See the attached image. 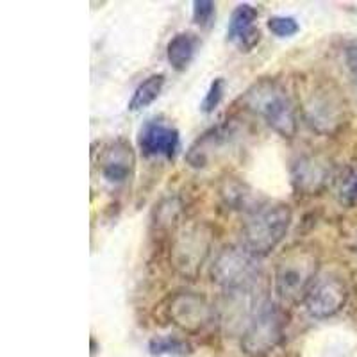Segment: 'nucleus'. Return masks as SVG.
<instances>
[{
  "label": "nucleus",
  "instance_id": "nucleus-1",
  "mask_svg": "<svg viewBox=\"0 0 357 357\" xmlns=\"http://www.w3.org/2000/svg\"><path fill=\"white\" fill-rule=\"evenodd\" d=\"M243 106L263 118L282 138H293L296 134V114L288 91L273 79H261L247 89L241 97Z\"/></svg>",
  "mask_w": 357,
  "mask_h": 357
},
{
  "label": "nucleus",
  "instance_id": "nucleus-2",
  "mask_svg": "<svg viewBox=\"0 0 357 357\" xmlns=\"http://www.w3.org/2000/svg\"><path fill=\"white\" fill-rule=\"evenodd\" d=\"M291 225V209L282 202L257 206L243 225V248L263 257L275 250Z\"/></svg>",
  "mask_w": 357,
  "mask_h": 357
},
{
  "label": "nucleus",
  "instance_id": "nucleus-3",
  "mask_svg": "<svg viewBox=\"0 0 357 357\" xmlns=\"http://www.w3.org/2000/svg\"><path fill=\"white\" fill-rule=\"evenodd\" d=\"M318 257L312 250L295 248L280 257L273 273L275 293L282 302H304L305 295L317 280Z\"/></svg>",
  "mask_w": 357,
  "mask_h": 357
},
{
  "label": "nucleus",
  "instance_id": "nucleus-4",
  "mask_svg": "<svg viewBox=\"0 0 357 357\" xmlns=\"http://www.w3.org/2000/svg\"><path fill=\"white\" fill-rule=\"evenodd\" d=\"M259 275L256 256L245 248H225L213 264V280L227 293L256 291Z\"/></svg>",
  "mask_w": 357,
  "mask_h": 357
},
{
  "label": "nucleus",
  "instance_id": "nucleus-5",
  "mask_svg": "<svg viewBox=\"0 0 357 357\" xmlns=\"http://www.w3.org/2000/svg\"><path fill=\"white\" fill-rule=\"evenodd\" d=\"M282 329L284 321L279 309L270 301H263L248 317L241 345L248 354L268 352L279 343Z\"/></svg>",
  "mask_w": 357,
  "mask_h": 357
},
{
  "label": "nucleus",
  "instance_id": "nucleus-6",
  "mask_svg": "<svg viewBox=\"0 0 357 357\" xmlns=\"http://www.w3.org/2000/svg\"><path fill=\"white\" fill-rule=\"evenodd\" d=\"M349 298L345 282L337 277H320L312 282L304 305L314 318H329L343 309Z\"/></svg>",
  "mask_w": 357,
  "mask_h": 357
},
{
  "label": "nucleus",
  "instance_id": "nucleus-7",
  "mask_svg": "<svg viewBox=\"0 0 357 357\" xmlns=\"http://www.w3.org/2000/svg\"><path fill=\"white\" fill-rule=\"evenodd\" d=\"M138 146L145 158L174 159L181 149V134L159 118L146 120L139 129Z\"/></svg>",
  "mask_w": 357,
  "mask_h": 357
},
{
  "label": "nucleus",
  "instance_id": "nucleus-8",
  "mask_svg": "<svg viewBox=\"0 0 357 357\" xmlns=\"http://www.w3.org/2000/svg\"><path fill=\"white\" fill-rule=\"evenodd\" d=\"M97 168L100 177L111 186H122L134 172V152L123 139L106 143L98 151Z\"/></svg>",
  "mask_w": 357,
  "mask_h": 357
},
{
  "label": "nucleus",
  "instance_id": "nucleus-9",
  "mask_svg": "<svg viewBox=\"0 0 357 357\" xmlns=\"http://www.w3.org/2000/svg\"><path fill=\"white\" fill-rule=\"evenodd\" d=\"M209 252V236L200 227H188L178 232L174 245L175 266L183 273H197Z\"/></svg>",
  "mask_w": 357,
  "mask_h": 357
},
{
  "label": "nucleus",
  "instance_id": "nucleus-10",
  "mask_svg": "<svg viewBox=\"0 0 357 357\" xmlns=\"http://www.w3.org/2000/svg\"><path fill=\"white\" fill-rule=\"evenodd\" d=\"M259 13L254 6H236L227 25V40L241 52H250L261 41V31L256 25Z\"/></svg>",
  "mask_w": 357,
  "mask_h": 357
},
{
  "label": "nucleus",
  "instance_id": "nucleus-11",
  "mask_svg": "<svg viewBox=\"0 0 357 357\" xmlns=\"http://www.w3.org/2000/svg\"><path fill=\"white\" fill-rule=\"evenodd\" d=\"M341 104L336 100L333 91L321 89L311 93L309 100L305 102V114L312 127L318 130H329L331 127L340 123Z\"/></svg>",
  "mask_w": 357,
  "mask_h": 357
},
{
  "label": "nucleus",
  "instance_id": "nucleus-12",
  "mask_svg": "<svg viewBox=\"0 0 357 357\" xmlns=\"http://www.w3.org/2000/svg\"><path fill=\"white\" fill-rule=\"evenodd\" d=\"M170 312L174 314L175 321L184 329L200 327L209 317L207 304L195 295H181L172 302Z\"/></svg>",
  "mask_w": 357,
  "mask_h": 357
},
{
  "label": "nucleus",
  "instance_id": "nucleus-13",
  "mask_svg": "<svg viewBox=\"0 0 357 357\" xmlns=\"http://www.w3.org/2000/svg\"><path fill=\"white\" fill-rule=\"evenodd\" d=\"M199 47L200 40L195 33L183 31V33L175 34V36L168 41L167 47V57L172 68L177 70V72L186 70L188 66L191 65V61L195 59Z\"/></svg>",
  "mask_w": 357,
  "mask_h": 357
},
{
  "label": "nucleus",
  "instance_id": "nucleus-14",
  "mask_svg": "<svg viewBox=\"0 0 357 357\" xmlns=\"http://www.w3.org/2000/svg\"><path fill=\"white\" fill-rule=\"evenodd\" d=\"M165 82H167L165 73H152V75H149L145 81L139 82L138 88L134 89L127 109L132 111V113H138V111H143L149 106H152L158 100L159 95H161Z\"/></svg>",
  "mask_w": 357,
  "mask_h": 357
},
{
  "label": "nucleus",
  "instance_id": "nucleus-15",
  "mask_svg": "<svg viewBox=\"0 0 357 357\" xmlns=\"http://www.w3.org/2000/svg\"><path fill=\"white\" fill-rule=\"evenodd\" d=\"M327 177V168L318 159L302 158L295 167V183L304 191H317Z\"/></svg>",
  "mask_w": 357,
  "mask_h": 357
},
{
  "label": "nucleus",
  "instance_id": "nucleus-16",
  "mask_svg": "<svg viewBox=\"0 0 357 357\" xmlns=\"http://www.w3.org/2000/svg\"><path fill=\"white\" fill-rule=\"evenodd\" d=\"M149 350L152 356H183L188 352V345L174 336H155L149 343Z\"/></svg>",
  "mask_w": 357,
  "mask_h": 357
},
{
  "label": "nucleus",
  "instance_id": "nucleus-17",
  "mask_svg": "<svg viewBox=\"0 0 357 357\" xmlns=\"http://www.w3.org/2000/svg\"><path fill=\"white\" fill-rule=\"evenodd\" d=\"M266 25L272 31V34H275L277 38H291L301 31V25H298V22L295 18L280 17V15L268 18Z\"/></svg>",
  "mask_w": 357,
  "mask_h": 357
},
{
  "label": "nucleus",
  "instance_id": "nucleus-18",
  "mask_svg": "<svg viewBox=\"0 0 357 357\" xmlns=\"http://www.w3.org/2000/svg\"><path fill=\"white\" fill-rule=\"evenodd\" d=\"M223 91H225V82H223L222 77H216L215 81L209 84L206 97H204L202 104H200V109L206 114L213 113V111L220 106V102H222Z\"/></svg>",
  "mask_w": 357,
  "mask_h": 357
},
{
  "label": "nucleus",
  "instance_id": "nucleus-19",
  "mask_svg": "<svg viewBox=\"0 0 357 357\" xmlns=\"http://www.w3.org/2000/svg\"><path fill=\"white\" fill-rule=\"evenodd\" d=\"M216 4L211 0H195L193 2V22L200 27H209L215 18Z\"/></svg>",
  "mask_w": 357,
  "mask_h": 357
},
{
  "label": "nucleus",
  "instance_id": "nucleus-20",
  "mask_svg": "<svg viewBox=\"0 0 357 357\" xmlns=\"http://www.w3.org/2000/svg\"><path fill=\"white\" fill-rule=\"evenodd\" d=\"M223 195L227 199L229 206L236 207V209H243V207L252 206V193H247L241 184L227 186V190L223 191Z\"/></svg>",
  "mask_w": 357,
  "mask_h": 357
},
{
  "label": "nucleus",
  "instance_id": "nucleus-21",
  "mask_svg": "<svg viewBox=\"0 0 357 357\" xmlns=\"http://www.w3.org/2000/svg\"><path fill=\"white\" fill-rule=\"evenodd\" d=\"M340 197L345 204L357 202V170H352L343 181H341Z\"/></svg>",
  "mask_w": 357,
  "mask_h": 357
},
{
  "label": "nucleus",
  "instance_id": "nucleus-22",
  "mask_svg": "<svg viewBox=\"0 0 357 357\" xmlns=\"http://www.w3.org/2000/svg\"><path fill=\"white\" fill-rule=\"evenodd\" d=\"M345 63L350 75H352L354 81L357 82V45H352V47H349V49L345 50Z\"/></svg>",
  "mask_w": 357,
  "mask_h": 357
}]
</instances>
